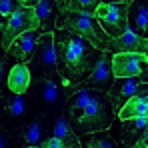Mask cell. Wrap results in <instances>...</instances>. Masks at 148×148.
Masks as SVG:
<instances>
[{
	"label": "cell",
	"instance_id": "obj_26",
	"mask_svg": "<svg viewBox=\"0 0 148 148\" xmlns=\"http://www.w3.org/2000/svg\"><path fill=\"white\" fill-rule=\"evenodd\" d=\"M138 78H140V82H148V62H146V66H144V70L138 74Z\"/></svg>",
	"mask_w": 148,
	"mask_h": 148
},
{
	"label": "cell",
	"instance_id": "obj_5",
	"mask_svg": "<svg viewBox=\"0 0 148 148\" xmlns=\"http://www.w3.org/2000/svg\"><path fill=\"white\" fill-rule=\"evenodd\" d=\"M32 76H46V78H60L58 74V60H56V46H54V32H42L36 52L28 62Z\"/></svg>",
	"mask_w": 148,
	"mask_h": 148
},
{
	"label": "cell",
	"instance_id": "obj_7",
	"mask_svg": "<svg viewBox=\"0 0 148 148\" xmlns=\"http://www.w3.org/2000/svg\"><path fill=\"white\" fill-rule=\"evenodd\" d=\"M34 28L40 30V20H38V14H36V8L26 6V4L20 6L8 18L2 20V48L6 50L16 36H20L26 30H34Z\"/></svg>",
	"mask_w": 148,
	"mask_h": 148
},
{
	"label": "cell",
	"instance_id": "obj_1",
	"mask_svg": "<svg viewBox=\"0 0 148 148\" xmlns=\"http://www.w3.org/2000/svg\"><path fill=\"white\" fill-rule=\"evenodd\" d=\"M54 46H56L60 82L70 96L74 88L92 74L104 50H100L84 36H78L66 28L54 30Z\"/></svg>",
	"mask_w": 148,
	"mask_h": 148
},
{
	"label": "cell",
	"instance_id": "obj_24",
	"mask_svg": "<svg viewBox=\"0 0 148 148\" xmlns=\"http://www.w3.org/2000/svg\"><path fill=\"white\" fill-rule=\"evenodd\" d=\"M42 148H66V144H64V140H60L58 136H50V138H46L44 142H42Z\"/></svg>",
	"mask_w": 148,
	"mask_h": 148
},
{
	"label": "cell",
	"instance_id": "obj_18",
	"mask_svg": "<svg viewBox=\"0 0 148 148\" xmlns=\"http://www.w3.org/2000/svg\"><path fill=\"white\" fill-rule=\"evenodd\" d=\"M34 8H36V14H38V20H40V32H54L56 18L60 14L58 0H40Z\"/></svg>",
	"mask_w": 148,
	"mask_h": 148
},
{
	"label": "cell",
	"instance_id": "obj_29",
	"mask_svg": "<svg viewBox=\"0 0 148 148\" xmlns=\"http://www.w3.org/2000/svg\"><path fill=\"white\" fill-rule=\"evenodd\" d=\"M102 2H106V4H108V2H132V0H102Z\"/></svg>",
	"mask_w": 148,
	"mask_h": 148
},
{
	"label": "cell",
	"instance_id": "obj_9",
	"mask_svg": "<svg viewBox=\"0 0 148 148\" xmlns=\"http://www.w3.org/2000/svg\"><path fill=\"white\" fill-rule=\"evenodd\" d=\"M50 120L48 114H38L34 116L32 120L24 122L22 126H18L12 134V138L16 140L18 146H42V142L50 138V132H48V126L46 122Z\"/></svg>",
	"mask_w": 148,
	"mask_h": 148
},
{
	"label": "cell",
	"instance_id": "obj_8",
	"mask_svg": "<svg viewBox=\"0 0 148 148\" xmlns=\"http://www.w3.org/2000/svg\"><path fill=\"white\" fill-rule=\"evenodd\" d=\"M128 8L130 2H102L98 6L96 18L110 38L122 36L128 30Z\"/></svg>",
	"mask_w": 148,
	"mask_h": 148
},
{
	"label": "cell",
	"instance_id": "obj_2",
	"mask_svg": "<svg viewBox=\"0 0 148 148\" xmlns=\"http://www.w3.org/2000/svg\"><path fill=\"white\" fill-rule=\"evenodd\" d=\"M64 116L74 132L78 136H84L88 132L110 128L114 124V118L118 116V110L106 90L80 88L68 96Z\"/></svg>",
	"mask_w": 148,
	"mask_h": 148
},
{
	"label": "cell",
	"instance_id": "obj_21",
	"mask_svg": "<svg viewBox=\"0 0 148 148\" xmlns=\"http://www.w3.org/2000/svg\"><path fill=\"white\" fill-rule=\"evenodd\" d=\"M80 144L86 148H114L116 140L106 130H96V132H88L80 136Z\"/></svg>",
	"mask_w": 148,
	"mask_h": 148
},
{
	"label": "cell",
	"instance_id": "obj_15",
	"mask_svg": "<svg viewBox=\"0 0 148 148\" xmlns=\"http://www.w3.org/2000/svg\"><path fill=\"white\" fill-rule=\"evenodd\" d=\"M138 86H140V78H138V76L116 78V80H114V84H112V88L108 90V94L112 96L118 112H120V108H122L134 94H138Z\"/></svg>",
	"mask_w": 148,
	"mask_h": 148
},
{
	"label": "cell",
	"instance_id": "obj_20",
	"mask_svg": "<svg viewBox=\"0 0 148 148\" xmlns=\"http://www.w3.org/2000/svg\"><path fill=\"white\" fill-rule=\"evenodd\" d=\"M52 134H54V136H58L60 140H64L66 148L80 146V136L72 130V126H70V122L66 120V116H64V114L54 116V128H52Z\"/></svg>",
	"mask_w": 148,
	"mask_h": 148
},
{
	"label": "cell",
	"instance_id": "obj_23",
	"mask_svg": "<svg viewBox=\"0 0 148 148\" xmlns=\"http://www.w3.org/2000/svg\"><path fill=\"white\" fill-rule=\"evenodd\" d=\"M20 6H24L22 0H0V18H8L14 10H18Z\"/></svg>",
	"mask_w": 148,
	"mask_h": 148
},
{
	"label": "cell",
	"instance_id": "obj_3",
	"mask_svg": "<svg viewBox=\"0 0 148 148\" xmlns=\"http://www.w3.org/2000/svg\"><path fill=\"white\" fill-rule=\"evenodd\" d=\"M56 28H66L78 36H84L100 50H106L108 40H110L106 30L100 26L96 14H86V12H76V10H60V14L56 18Z\"/></svg>",
	"mask_w": 148,
	"mask_h": 148
},
{
	"label": "cell",
	"instance_id": "obj_13",
	"mask_svg": "<svg viewBox=\"0 0 148 148\" xmlns=\"http://www.w3.org/2000/svg\"><path fill=\"white\" fill-rule=\"evenodd\" d=\"M106 50L112 52V54H120V52H140V54H146L148 56V38L134 34L132 30H126L122 36L110 38Z\"/></svg>",
	"mask_w": 148,
	"mask_h": 148
},
{
	"label": "cell",
	"instance_id": "obj_17",
	"mask_svg": "<svg viewBox=\"0 0 148 148\" xmlns=\"http://www.w3.org/2000/svg\"><path fill=\"white\" fill-rule=\"evenodd\" d=\"M148 128V116H132L122 120L120 126V142L126 146H136Z\"/></svg>",
	"mask_w": 148,
	"mask_h": 148
},
{
	"label": "cell",
	"instance_id": "obj_6",
	"mask_svg": "<svg viewBox=\"0 0 148 148\" xmlns=\"http://www.w3.org/2000/svg\"><path fill=\"white\" fill-rule=\"evenodd\" d=\"M34 106H38V102L34 98V94L32 96H26V94H16V92H12V90H4V94H2V118H4V122H12L16 124V126H22L24 122L28 120H32L34 116H32V112H34ZM40 108V106H38ZM40 112H36V116H38Z\"/></svg>",
	"mask_w": 148,
	"mask_h": 148
},
{
	"label": "cell",
	"instance_id": "obj_28",
	"mask_svg": "<svg viewBox=\"0 0 148 148\" xmlns=\"http://www.w3.org/2000/svg\"><path fill=\"white\" fill-rule=\"evenodd\" d=\"M22 2H24L26 6H36V4H38L40 0H22Z\"/></svg>",
	"mask_w": 148,
	"mask_h": 148
},
{
	"label": "cell",
	"instance_id": "obj_12",
	"mask_svg": "<svg viewBox=\"0 0 148 148\" xmlns=\"http://www.w3.org/2000/svg\"><path fill=\"white\" fill-rule=\"evenodd\" d=\"M146 62H148V56L146 54H140V52H120V54H114V58H112L114 76L116 78L138 76L144 70Z\"/></svg>",
	"mask_w": 148,
	"mask_h": 148
},
{
	"label": "cell",
	"instance_id": "obj_11",
	"mask_svg": "<svg viewBox=\"0 0 148 148\" xmlns=\"http://www.w3.org/2000/svg\"><path fill=\"white\" fill-rule=\"evenodd\" d=\"M40 30L34 28V30H26L20 36H16L12 40V44L6 48V56L16 60V62H30L34 52H36V46H38V40H40Z\"/></svg>",
	"mask_w": 148,
	"mask_h": 148
},
{
	"label": "cell",
	"instance_id": "obj_16",
	"mask_svg": "<svg viewBox=\"0 0 148 148\" xmlns=\"http://www.w3.org/2000/svg\"><path fill=\"white\" fill-rule=\"evenodd\" d=\"M128 30L148 38V0H132L128 8Z\"/></svg>",
	"mask_w": 148,
	"mask_h": 148
},
{
	"label": "cell",
	"instance_id": "obj_10",
	"mask_svg": "<svg viewBox=\"0 0 148 148\" xmlns=\"http://www.w3.org/2000/svg\"><path fill=\"white\" fill-rule=\"evenodd\" d=\"M112 58H114V54L108 52V50H104V54L100 56L98 64H96V68L92 70V74H90L82 84H78V86L74 88V92L80 90V88H98V90H106V92H108V90L112 88L114 80H116V76H114V66H112Z\"/></svg>",
	"mask_w": 148,
	"mask_h": 148
},
{
	"label": "cell",
	"instance_id": "obj_22",
	"mask_svg": "<svg viewBox=\"0 0 148 148\" xmlns=\"http://www.w3.org/2000/svg\"><path fill=\"white\" fill-rule=\"evenodd\" d=\"M60 10H76V12H86V14H96L102 0H58Z\"/></svg>",
	"mask_w": 148,
	"mask_h": 148
},
{
	"label": "cell",
	"instance_id": "obj_27",
	"mask_svg": "<svg viewBox=\"0 0 148 148\" xmlns=\"http://www.w3.org/2000/svg\"><path fill=\"white\" fill-rule=\"evenodd\" d=\"M0 146H2V148L8 146V132H6V130L2 132V142H0Z\"/></svg>",
	"mask_w": 148,
	"mask_h": 148
},
{
	"label": "cell",
	"instance_id": "obj_19",
	"mask_svg": "<svg viewBox=\"0 0 148 148\" xmlns=\"http://www.w3.org/2000/svg\"><path fill=\"white\" fill-rule=\"evenodd\" d=\"M132 116H148V94L144 92L134 94L118 112V120H126Z\"/></svg>",
	"mask_w": 148,
	"mask_h": 148
},
{
	"label": "cell",
	"instance_id": "obj_4",
	"mask_svg": "<svg viewBox=\"0 0 148 148\" xmlns=\"http://www.w3.org/2000/svg\"><path fill=\"white\" fill-rule=\"evenodd\" d=\"M30 92L40 106L42 114L48 116H60L64 114L68 92L62 86L60 78H46V76H32V86Z\"/></svg>",
	"mask_w": 148,
	"mask_h": 148
},
{
	"label": "cell",
	"instance_id": "obj_14",
	"mask_svg": "<svg viewBox=\"0 0 148 148\" xmlns=\"http://www.w3.org/2000/svg\"><path fill=\"white\" fill-rule=\"evenodd\" d=\"M6 88L16 92V94H26L32 86V70L26 62H16L6 76Z\"/></svg>",
	"mask_w": 148,
	"mask_h": 148
},
{
	"label": "cell",
	"instance_id": "obj_25",
	"mask_svg": "<svg viewBox=\"0 0 148 148\" xmlns=\"http://www.w3.org/2000/svg\"><path fill=\"white\" fill-rule=\"evenodd\" d=\"M138 148H148V128L144 130V134H142V138L138 140V144H136Z\"/></svg>",
	"mask_w": 148,
	"mask_h": 148
}]
</instances>
